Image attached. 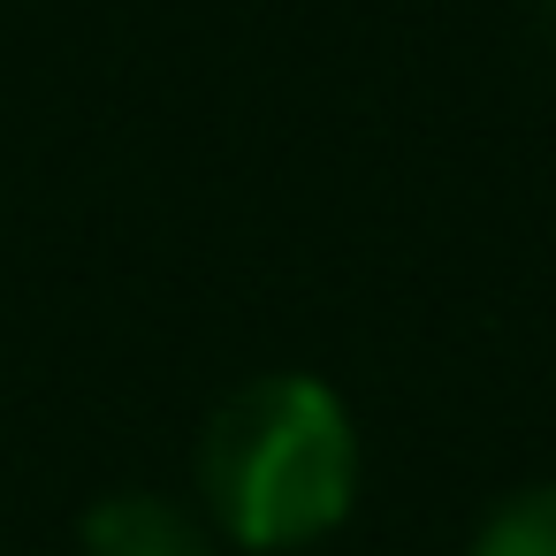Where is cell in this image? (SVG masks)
Wrapping results in <instances>:
<instances>
[{"mask_svg":"<svg viewBox=\"0 0 556 556\" xmlns=\"http://www.w3.org/2000/svg\"><path fill=\"white\" fill-rule=\"evenodd\" d=\"M77 556H229L206 510L161 495V488H115L85 510Z\"/></svg>","mask_w":556,"mask_h":556,"instance_id":"2","label":"cell"},{"mask_svg":"<svg viewBox=\"0 0 556 556\" xmlns=\"http://www.w3.org/2000/svg\"><path fill=\"white\" fill-rule=\"evenodd\" d=\"M465 556H556V480L510 488L465 541Z\"/></svg>","mask_w":556,"mask_h":556,"instance_id":"3","label":"cell"},{"mask_svg":"<svg viewBox=\"0 0 556 556\" xmlns=\"http://www.w3.org/2000/svg\"><path fill=\"white\" fill-rule=\"evenodd\" d=\"M533 47L556 62V0H533Z\"/></svg>","mask_w":556,"mask_h":556,"instance_id":"4","label":"cell"},{"mask_svg":"<svg viewBox=\"0 0 556 556\" xmlns=\"http://www.w3.org/2000/svg\"><path fill=\"white\" fill-rule=\"evenodd\" d=\"M358 503V427L320 374L237 381L199 434V510L229 548L298 556Z\"/></svg>","mask_w":556,"mask_h":556,"instance_id":"1","label":"cell"}]
</instances>
